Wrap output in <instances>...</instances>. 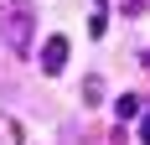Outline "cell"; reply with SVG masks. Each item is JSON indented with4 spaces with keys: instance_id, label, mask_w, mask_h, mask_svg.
<instances>
[{
    "instance_id": "obj_5",
    "label": "cell",
    "mask_w": 150,
    "mask_h": 145,
    "mask_svg": "<svg viewBox=\"0 0 150 145\" xmlns=\"http://www.w3.org/2000/svg\"><path fill=\"white\" fill-rule=\"evenodd\" d=\"M114 114H119V119H135V114H140V93H119Z\"/></svg>"
},
{
    "instance_id": "obj_8",
    "label": "cell",
    "mask_w": 150,
    "mask_h": 145,
    "mask_svg": "<svg viewBox=\"0 0 150 145\" xmlns=\"http://www.w3.org/2000/svg\"><path fill=\"white\" fill-rule=\"evenodd\" d=\"M140 145H150V114L140 119Z\"/></svg>"
},
{
    "instance_id": "obj_4",
    "label": "cell",
    "mask_w": 150,
    "mask_h": 145,
    "mask_svg": "<svg viewBox=\"0 0 150 145\" xmlns=\"http://www.w3.org/2000/svg\"><path fill=\"white\" fill-rule=\"evenodd\" d=\"M0 145H26V135H21V124L11 114H0Z\"/></svg>"
},
{
    "instance_id": "obj_7",
    "label": "cell",
    "mask_w": 150,
    "mask_h": 145,
    "mask_svg": "<svg viewBox=\"0 0 150 145\" xmlns=\"http://www.w3.org/2000/svg\"><path fill=\"white\" fill-rule=\"evenodd\" d=\"M119 11H129V16H140V11H145V0H119Z\"/></svg>"
},
{
    "instance_id": "obj_6",
    "label": "cell",
    "mask_w": 150,
    "mask_h": 145,
    "mask_svg": "<svg viewBox=\"0 0 150 145\" xmlns=\"http://www.w3.org/2000/svg\"><path fill=\"white\" fill-rule=\"evenodd\" d=\"M83 99H88V104L104 99V78H98V72H88V78H83Z\"/></svg>"
},
{
    "instance_id": "obj_3",
    "label": "cell",
    "mask_w": 150,
    "mask_h": 145,
    "mask_svg": "<svg viewBox=\"0 0 150 145\" xmlns=\"http://www.w3.org/2000/svg\"><path fill=\"white\" fill-rule=\"evenodd\" d=\"M88 36H109V0H93V16H88Z\"/></svg>"
},
{
    "instance_id": "obj_2",
    "label": "cell",
    "mask_w": 150,
    "mask_h": 145,
    "mask_svg": "<svg viewBox=\"0 0 150 145\" xmlns=\"http://www.w3.org/2000/svg\"><path fill=\"white\" fill-rule=\"evenodd\" d=\"M67 52H73V42H67L62 31H57V36H47V42H42V72H47V78H57V72L67 68Z\"/></svg>"
},
{
    "instance_id": "obj_1",
    "label": "cell",
    "mask_w": 150,
    "mask_h": 145,
    "mask_svg": "<svg viewBox=\"0 0 150 145\" xmlns=\"http://www.w3.org/2000/svg\"><path fill=\"white\" fill-rule=\"evenodd\" d=\"M0 42L16 57H31V42H36V5L31 0H11L0 11Z\"/></svg>"
},
{
    "instance_id": "obj_9",
    "label": "cell",
    "mask_w": 150,
    "mask_h": 145,
    "mask_svg": "<svg viewBox=\"0 0 150 145\" xmlns=\"http://www.w3.org/2000/svg\"><path fill=\"white\" fill-rule=\"evenodd\" d=\"M145 68H150V47H145Z\"/></svg>"
}]
</instances>
